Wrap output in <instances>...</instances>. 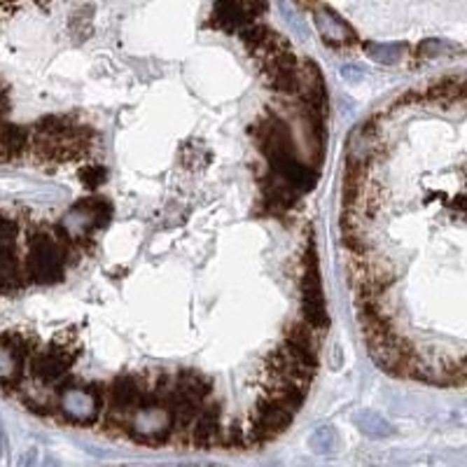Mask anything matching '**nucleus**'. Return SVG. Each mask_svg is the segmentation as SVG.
<instances>
[{"instance_id":"1","label":"nucleus","mask_w":467,"mask_h":467,"mask_svg":"<svg viewBox=\"0 0 467 467\" xmlns=\"http://www.w3.org/2000/svg\"><path fill=\"white\" fill-rule=\"evenodd\" d=\"M26 276L36 285H57L66 278V264L59 253L52 229L33 225L29 229V255L24 262Z\"/></svg>"},{"instance_id":"2","label":"nucleus","mask_w":467,"mask_h":467,"mask_svg":"<svg viewBox=\"0 0 467 467\" xmlns=\"http://www.w3.org/2000/svg\"><path fill=\"white\" fill-rule=\"evenodd\" d=\"M80 351L82 346L75 337H61L50 341L29 360L31 383H38V388L52 390L61 379L71 374Z\"/></svg>"},{"instance_id":"3","label":"nucleus","mask_w":467,"mask_h":467,"mask_svg":"<svg viewBox=\"0 0 467 467\" xmlns=\"http://www.w3.org/2000/svg\"><path fill=\"white\" fill-rule=\"evenodd\" d=\"M302 320L316 332H325L330 327V316H327L323 283H320V264L318 250L313 239L306 243L302 255Z\"/></svg>"},{"instance_id":"4","label":"nucleus","mask_w":467,"mask_h":467,"mask_svg":"<svg viewBox=\"0 0 467 467\" xmlns=\"http://www.w3.org/2000/svg\"><path fill=\"white\" fill-rule=\"evenodd\" d=\"M292 418H295V414H290L278 400H274L267 393L260 395L255 400L253 409H250V423H248L250 442H253L255 449L271 442V439H276L281 432L290 428Z\"/></svg>"},{"instance_id":"5","label":"nucleus","mask_w":467,"mask_h":467,"mask_svg":"<svg viewBox=\"0 0 467 467\" xmlns=\"http://www.w3.org/2000/svg\"><path fill=\"white\" fill-rule=\"evenodd\" d=\"M150 390V372L120 374L113 381H108L106 390V409L117 414L134 416L141 409L143 395Z\"/></svg>"},{"instance_id":"6","label":"nucleus","mask_w":467,"mask_h":467,"mask_svg":"<svg viewBox=\"0 0 467 467\" xmlns=\"http://www.w3.org/2000/svg\"><path fill=\"white\" fill-rule=\"evenodd\" d=\"M306 10H313V24L320 33V40L330 47V50H353L360 45L358 31L353 29L346 19H341L330 5H306Z\"/></svg>"},{"instance_id":"7","label":"nucleus","mask_w":467,"mask_h":467,"mask_svg":"<svg viewBox=\"0 0 467 467\" xmlns=\"http://www.w3.org/2000/svg\"><path fill=\"white\" fill-rule=\"evenodd\" d=\"M269 8L264 3H215L204 26L225 33H239L243 26L255 24Z\"/></svg>"},{"instance_id":"8","label":"nucleus","mask_w":467,"mask_h":467,"mask_svg":"<svg viewBox=\"0 0 467 467\" xmlns=\"http://www.w3.org/2000/svg\"><path fill=\"white\" fill-rule=\"evenodd\" d=\"M222 432V402L215 397H206L199 407L197 421L190 430V446L194 449H213L220 442Z\"/></svg>"},{"instance_id":"9","label":"nucleus","mask_w":467,"mask_h":467,"mask_svg":"<svg viewBox=\"0 0 467 467\" xmlns=\"http://www.w3.org/2000/svg\"><path fill=\"white\" fill-rule=\"evenodd\" d=\"M260 185H262L260 206L264 215H278V218H281V215L292 211L299 201V194L292 192L274 171H264L260 178Z\"/></svg>"},{"instance_id":"10","label":"nucleus","mask_w":467,"mask_h":467,"mask_svg":"<svg viewBox=\"0 0 467 467\" xmlns=\"http://www.w3.org/2000/svg\"><path fill=\"white\" fill-rule=\"evenodd\" d=\"M173 390L180 400L201 407V402L213 395V379L201 374L199 369H178L173 374Z\"/></svg>"},{"instance_id":"11","label":"nucleus","mask_w":467,"mask_h":467,"mask_svg":"<svg viewBox=\"0 0 467 467\" xmlns=\"http://www.w3.org/2000/svg\"><path fill=\"white\" fill-rule=\"evenodd\" d=\"M31 129L22 124L3 122L0 124V162H17L29 155Z\"/></svg>"},{"instance_id":"12","label":"nucleus","mask_w":467,"mask_h":467,"mask_svg":"<svg viewBox=\"0 0 467 467\" xmlns=\"http://www.w3.org/2000/svg\"><path fill=\"white\" fill-rule=\"evenodd\" d=\"M353 423L358 425L367 437H374V439H383L393 432L390 423L381 414H376V411H360V414L353 418Z\"/></svg>"},{"instance_id":"13","label":"nucleus","mask_w":467,"mask_h":467,"mask_svg":"<svg viewBox=\"0 0 467 467\" xmlns=\"http://www.w3.org/2000/svg\"><path fill=\"white\" fill-rule=\"evenodd\" d=\"M365 50L369 52V57L379 64H397L404 52H407V45L395 43V45H381V43H365Z\"/></svg>"},{"instance_id":"14","label":"nucleus","mask_w":467,"mask_h":467,"mask_svg":"<svg viewBox=\"0 0 467 467\" xmlns=\"http://www.w3.org/2000/svg\"><path fill=\"white\" fill-rule=\"evenodd\" d=\"M92 19H94V8L92 5H82L73 12L71 17V31L78 40H87L92 36Z\"/></svg>"},{"instance_id":"15","label":"nucleus","mask_w":467,"mask_h":467,"mask_svg":"<svg viewBox=\"0 0 467 467\" xmlns=\"http://www.w3.org/2000/svg\"><path fill=\"white\" fill-rule=\"evenodd\" d=\"M78 178L87 190H96V187H101L108 180V169L106 166H101V164L82 166V169L78 171Z\"/></svg>"},{"instance_id":"16","label":"nucleus","mask_w":467,"mask_h":467,"mask_svg":"<svg viewBox=\"0 0 467 467\" xmlns=\"http://www.w3.org/2000/svg\"><path fill=\"white\" fill-rule=\"evenodd\" d=\"M334 444H337V437H334V432H332V428H318L316 432H313V437H311V446L316 451H320V453H327V451H332L334 449Z\"/></svg>"},{"instance_id":"17","label":"nucleus","mask_w":467,"mask_h":467,"mask_svg":"<svg viewBox=\"0 0 467 467\" xmlns=\"http://www.w3.org/2000/svg\"><path fill=\"white\" fill-rule=\"evenodd\" d=\"M449 47L451 45H446L444 40L430 38V40H423V43L416 45L414 57H418V59H432V57H439V50H449Z\"/></svg>"},{"instance_id":"18","label":"nucleus","mask_w":467,"mask_h":467,"mask_svg":"<svg viewBox=\"0 0 467 467\" xmlns=\"http://www.w3.org/2000/svg\"><path fill=\"white\" fill-rule=\"evenodd\" d=\"M418 103H423V87L407 89L404 94L397 96L395 106H418Z\"/></svg>"}]
</instances>
